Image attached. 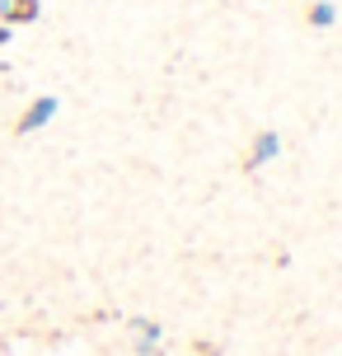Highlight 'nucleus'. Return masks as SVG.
I'll list each match as a JSON object with an SVG mask.
<instances>
[{
	"instance_id": "obj_1",
	"label": "nucleus",
	"mask_w": 342,
	"mask_h": 356,
	"mask_svg": "<svg viewBox=\"0 0 342 356\" xmlns=\"http://www.w3.org/2000/svg\"><path fill=\"white\" fill-rule=\"evenodd\" d=\"M56 113H61V99H56V94H38L33 104H28L24 113H19L15 131H19V136H33V131H42V127L52 122Z\"/></svg>"
},
{
	"instance_id": "obj_2",
	"label": "nucleus",
	"mask_w": 342,
	"mask_h": 356,
	"mask_svg": "<svg viewBox=\"0 0 342 356\" xmlns=\"http://www.w3.org/2000/svg\"><path fill=\"white\" fill-rule=\"evenodd\" d=\"M277 155H282V136H277V131H258V136L249 141L244 169H249V174H258V169H268V164L277 160Z\"/></svg>"
},
{
	"instance_id": "obj_3",
	"label": "nucleus",
	"mask_w": 342,
	"mask_h": 356,
	"mask_svg": "<svg viewBox=\"0 0 342 356\" xmlns=\"http://www.w3.org/2000/svg\"><path fill=\"white\" fill-rule=\"evenodd\" d=\"M127 328H131V338H136V352H141V356H155V347L164 342V328L155 319H127Z\"/></svg>"
},
{
	"instance_id": "obj_4",
	"label": "nucleus",
	"mask_w": 342,
	"mask_h": 356,
	"mask_svg": "<svg viewBox=\"0 0 342 356\" xmlns=\"http://www.w3.org/2000/svg\"><path fill=\"white\" fill-rule=\"evenodd\" d=\"M42 15V5L38 0H0V24H33V19Z\"/></svg>"
},
{
	"instance_id": "obj_5",
	"label": "nucleus",
	"mask_w": 342,
	"mask_h": 356,
	"mask_svg": "<svg viewBox=\"0 0 342 356\" xmlns=\"http://www.w3.org/2000/svg\"><path fill=\"white\" fill-rule=\"evenodd\" d=\"M309 24H314V29H333V24H338V5H333V0H314V5H309Z\"/></svg>"
},
{
	"instance_id": "obj_6",
	"label": "nucleus",
	"mask_w": 342,
	"mask_h": 356,
	"mask_svg": "<svg viewBox=\"0 0 342 356\" xmlns=\"http://www.w3.org/2000/svg\"><path fill=\"white\" fill-rule=\"evenodd\" d=\"M5 42H10V24H0V47H5Z\"/></svg>"
}]
</instances>
